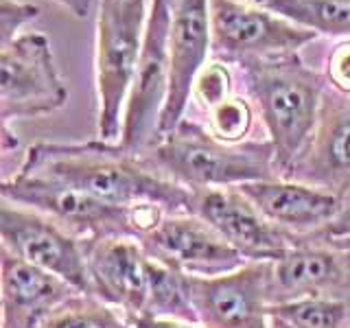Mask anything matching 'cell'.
Listing matches in <instances>:
<instances>
[{
    "label": "cell",
    "mask_w": 350,
    "mask_h": 328,
    "mask_svg": "<svg viewBox=\"0 0 350 328\" xmlns=\"http://www.w3.org/2000/svg\"><path fill=\"white\" fill-rule=\"evenodd\" d=\"M269 328H287L282 322H278V320H273V317H269Z\"/></svg>",
    "instance_id": "30"
},
{
    "label": "cell",
    "mask_w": 350,
    "mask_h": 328,
    "mask_svg": "<svg viewBox=\"0 0 350 328\" xmlns=\"http://www.w3.org/2000/svg\"><path fill=\"white\" fill-rule=\"evenodd\" d=\"M92 295L120 306L127 317L145 315L149 256L131 238H96L85 249Z\"/></svg>",
    "instance_id": "17"
},
{
    "label": "cell",
    "mask_w": 350,
    "mask_h": 328,
    "mask_svg": "<svg viewBox=\"0 0 350 328\" xmlns=\"http://www.w3.org/2000/svg\"><path fill=\"white\" fill-rule=\"evenodd\" d=\"M237 189L269 223L300 236L324 232L346 213V202L342 197L302 182L276 178L247 182Z\"/></svg>",
    "instance_id": "16"
},
{
    "label": "cell",
    "mask_w": 350,
    "mask_h": 328,
    "mask_svg": "<svg viewBox=\"0 0 350 328\" xmlns=\"http://www.w3.org/2000/svg\"><path fill=\"white\" fill-rule=\"evenodd\" d=\"M140 317H167L200 324L186 291V273L169 269L149 258V302Z\"/></svg>",
    "instance_id": "19"
},
{
    "label": "cell",
    "mask_w": 350,
    "mask_h": 328,
    "mask_svg": "<svg viewBox=\"0 0 350 328\" xmlns=\"http://www.w3.org/2000/svg\"><path fill=\"white\" fill-rule=\"evenodd\" d=\"M44 328H131L127 322H120L118 315L107 309L105 304L81 300L77 295L75 300L55 313Z\"/></svg>",
    "instance_id": "22"
},
{
    "label": "cell",
    "mask_w": 350,
    "mask_h": 328,
    "mask_svg": "<svg viewBox=\"0 0 350 328\" xmlns=\"http://www.w3.org/2000/svg\"><path fill=\"white\" fill-rule=\"evenodd\" d=\"M57 3L68 9L77 18H85L90 14V7H92V0H57Z\"/></svg>",
    "instance_id": "29"
},
{
    "label": "cell",
    "mask_w": 350,
    "mask_h": 328,
    "mask_svg": "<svg viewBox=\"0 0 350 328\" xmlns=\"http://www.w3.org/2000/svg\"><path fill=\"white\" fill-rule=\"evenodd\" d=\"M147 0H101L96 18L98 142L118 145L127 94L138 68Z\"/></svg>",
    "instance_id": "4"
},
{
    "label": "cell",
    "mask_w": 350,
    "mask_h": 328,
    "mask_svg": "<svg viewBox=\"0 0 350 328\" xmlns=\"http://www.w3.org/2000/svg\"><path fill=\"white\" fill-rule=\"evenodd\" d=\"M173 0H149L138 68L131 81L118 149L136 156L158 142L160 116L169 92V29Z\"/></svg>",
    "instance_id": "5"
},
{
    "label": "cell",
    "mask_w": 350,
    "mask_h": 328,
    "mask_svg": "<svg viewBox=\"0 0 350 328\" xmlns=\"http://www.w3.org/2000/svg\"><path fill=\"white\" fill-rule=\"evenodd\" d=\"M230 92H232V74L221 62L206 64L193 85V94L197 96V101L208 109L221 105L226 98L232 96Z\"/></svg>",
    "instance_id": "24"
},
{
    "label": "cell",
    "mask_w": 350,
    "mask_h": 328,
    "mask_svg": "<svg viewBox=\"0 0 350 328\" xmlns=\"http://www.w3.org/2000/svg\"><path fill=\"white\" fill-rule=\"evenodd\" d=\"M239 64L245 70L247 92L269 131L273 167L284 178L315 129L324 77L306 68L298 53L247 57Z\"/></svg>",
    "instance_id": "2"
},
{
    "label": "cell",
    "mask_w": 350,
    "mask_h": 328,
    "mask_svg": "<svg viewBox=\"0 0 350 328\" xmlns=\"http://www.w3.org/2000/svg\"><path fill=\"white\" fill-rule=\"evenodd\" d=\"M211 125L215 138L237 145L252 129V107L245 98L230 96L221 105L211 109Z\"/></svg>",
    "instance_id": "23"
},
{
    "label": "cell",
    "mask_w": 350,
    "mask_h": 328,
    "mask_svg": "<svg viewBox=\"0 0 350 328\" xmlns=\"http://www.w3.org/2000/svg\"><path fill=\"white\" fill-rule=\"evenodd\" d=\"M40 16L38 5L0 0V49H9L20 38L22 27Z\"/></svg>",
    "instance_id": "25"
},
{
    "label": "cell",
    "mask_w": 350,
    "mask_h": 328,
    "mask_svg": "<svg viewBox=\"0 0 350 328\" xmlns=\"http://www.w3.org/2000/svg\"><path fill=\"white\" fill-rule=\"evenodd\" d=\"M304 298H350V241L317 232L269 260V306Z\"/></svg>",
    "instance_id": "6"
},
{
    "label": "cell",
    "mask_w": 350,
    "mask_h": 328,
    "mask_svg": "<svg viewBox=\"0 0 350 328\" xmlns=\"http://www.w3.org/2000/svg\"><path fill=\"white\" fill-rule=\"evenodd\" d=\"M0 200L27 204L96 238H136L131 208L105 204L79 189L40 175H18L0 184Z\"/></svg>",
    "instance_id": "7"
},
{
    "label": "cell",
    "mask_w": 350,
    "mask_h": 328,
    "mask_svg": "<svg viewBox=\"0 0 350 328\" xmlns=\"http://www.w3.org/2000/svg\"><path fill=\"white\" fill-rule=\"evenodd\" d=\"M22 175H40L79 189L112 206L151 204L167 215H191L193 191L147 171L116 145L59 147L38 145L29 151Z\"/></svg>",
    "instance_id": "1"
},
{
    "label": "cell",
    "mask_w": 350,
    "mask_h": 328,
    "mask_svg": "<svg viewBox=\"0 0 350 328\" xmlns=\"http://www.w3.org/2000/svg\"><path fill=\"white\" fill-rule=\"evenodd\" d=\"M131 328H197L191 322L167 320V317H127Z\"/></svg>",
    "instance_id": "27"
},
{
    "label": "cell",
    "mask_w": 350,
    "mask_h": 328,
    "mask_svg": "<svg viewBox=\"0 0 350 328\" xmlns=\"http://www.w3.org/2000/svg\"><path fill=\"white\" fill-rule=\"evenodd\" d=\"M138 243L151 260L186 276L213 278L250 262L195 215H164Z\"/></svg>",
    "instance_id": "9"
},
{
    "label": "cell",
    "mask_w": 350,
    "mask_h": 328,
    "mask_svg": "<svg viewBox=\"0 0 350 328\" xmlns=\"http://www.w3.org/2000/svg\"><path fill=\"white\" fill-rule=\"evenodd\" d=\"M324 232L335 236V238H346V241H350V200H346V213H344V217L339 219L335 226L324 230Z\"/></svg>",
    "instance_id": "28"
},
{
    "label": "cell",
    "mask_w": 350,
    "mask_h": 328,
    "mask_svg": "<svg viewBox=\"0 0 350 328\" xmlns=\"http://www.w3.org/2000/svg\"><path fill=\"white\" fill-rule=\"evenodd\" d=\"M284 180L350 200V96L324 90L315 129Z\"/></svg>",
    "instance_id": "13"
},
{
    "label": "cell",
    "mask_w": 350,
    "mask_h": 328,
    "mask_svg": "<svg viewBox=\"0 0 350 328\" xmlns=\"http://www.w3.org/2000/svg\"><path fill=\"white\" fill-rule=\"evenodd\" d=\"M75 287L59 276L3 251L0 311L3 328H40L77 298Z\"/></svg>",
    "instance_id": "18"
},
{
    "label": "cell",
    "mask_w": 350,
    "mask_h": 328,
    "mask_svg": "<svg viewBox=\"0 0 350 328\" xmlns=\"http://www.w3.org/2000/svg\"><path fill=\"white\" fill-rule=\"evenodd\" d=\"M291 22L317 36L350 38V0H293Z\"/></svg>",
    "instance_id": "21"
},
{
    "label": "cell",
    "mask_w": 350,
    "mask_h": 328,
    "mask_svg": "<svg viewBox=\"0 0 350 328\" xmlns=\"http://www.w3.org/2000/svg\"><path fill=\"white\" fill-rule=\"evenodd\" d=\"M269 260L245 262L213 278L186 276V291L204 328H269Z\"/></svg>",
    "instance_id": "10"
},
{
    "label": "cell",
    "mask_w": 350,
    "mask_h": 328,
    "mask_svg": "<svg viewBox=\"0 0 350 328\" xmlns=\"http://www.w3.org/2000/svg\"><path fill=\"white\" fill-rule=\"evenodd\" d=\"M0 243L16 258L55 273L83 295H92L85 251L49 219L0 204Z\"/></svg>",
    "instance_id": "12"
},
{
    "label": "cell",
    "mask_w": 350,
    "mask_h": 328,
    "mask_svg": "<svg viewBox=\"0 0 350 328\" xmlns=\"http://www.w3.org/2000/svg\"><path fill=\"white\" fill-rule=\"evenodd\" d=\"M153 167L189 191L230 189L247 182L276 180L271 142L230 145L200 125L182 120L151 147Z\"/></svg>",
    "instance_id": "3"
},
{
    "label": "cell",
    "mask_w": 350,
    "mask_h": 328,
    "mask_svg": "<svg viewBox=\"0 0 350 328\" xmlns=\"http://www.w3.org/2000/svg\"><path fill=\"white\" fill-rule=\"evenodd\" d=\"M326 77L337 92L350 96V40L339 42L328 55Z\"/></svg>",
    "instance_id": "26"
},
{
    "label": "cell",
    "mask_w": 350,
    "mask_h": 328,
    "mask_svg": "<svg viewBox=\"0 0 350 328\" xmlns=\"http://www.w3.org/2000/svg\"><path fill=\"white\" fill-rule=\"evenodd\" d=\"M191 215L204 219L250 262L276 260L302 238L269 223L237 186L193 191Z\"/></svg>",
    "instance_id": "11"
},
{
    "label": "cell",
    "mask_w": 350,
    "mask_h": 328,
    "mask_svg": "<svg viewBox=\"0 0 350 328\" xmlns=\"http://www.w3.org/2000/svg\"><path fill=\"white\" fill-rule=\"evenodd\" d=\"M0 101L14 114H44L64 105L66 87L42 33H25L0 49Z\"/></svg>",
    "instance_id": "15"
},
{
    "label": "cell",
    "mask_w": 350,
    "mask_h": 328,
    "mask_svg": "<svg viewBox=\"0 0 350 328\" xmlns=\"http://www.w3.org/2000/svg\"><path fill=\"white\" fill-rule=\"evenodd\" d=\"M287 328H350V298H304L267 306Z\"/></svg>",
    "instance_id": "20"
},
{
    "label": "cell",
    "mask_w": 350,
    "mask_h": 328,
    "mask_svg": "<svg viewBox=\"0 0 350 328\" xmlns=\"http://www.w3.org/2000/svg\"><path fill=\"white\" fill-rule=\"evenodd\" d=\"M213 49L228 59L298 53L317 33L243 0H208Z\"/></svg>",
    "instance_id": "8"
},
{
    "label": "cell",
    "mask_w": 350,
    "mask_h": 328,
    "mask_svg": "<svg viewBox=\"0 0 350 328\" xmlns=\"http://www.w3.org/2000/svg\"><path fill=\"white\" fill-rule=\"evenodd\" d=\"M213 46L208 0H173L169 29V92L158 134L164 136L184 120L197 74Z\"/></svg>",
    "instance_id": "14"
}]
</instances>
